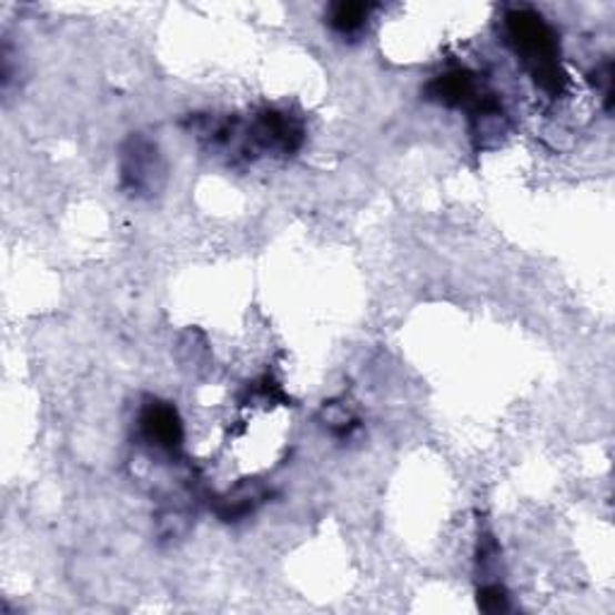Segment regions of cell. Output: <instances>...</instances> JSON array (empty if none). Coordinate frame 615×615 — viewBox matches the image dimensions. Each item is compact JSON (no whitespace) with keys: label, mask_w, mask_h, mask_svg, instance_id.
<instances>
[{"label":"cell","mask_w":615,"mask_h":615,"mask_svg":"<svg viewBox=\"0 0 615 615\" xmlns=\"http://www.w3.org/2000/svg\"><path fill=\"white\" fill-rule=\"evenodd\" d=\"M140 433L144 443L154 445L161 452H179L183 445V421L169 402L150 400L140 412Z\"/></svg>","instance_id":"3957f363"},{"label":"cell","mask_w":615,"mask_h":615,"mask_svg":"<svg viewBox=\"0 0 615 615\" xmlns=\"http://www.w3.org/2000/svg\"><path fill=\"white\" fill-rule=\"evenodd\" d=\"M505 37L536 87L548 97H561L567 87L561 41L544 14L532 8H512L505 14Z\"/></svg>","instance_id":"6da1fadb"},{"label":"cell","mask_w":615,"mask_h":615,"mask_svg":"<svg viewBox=\"0 0 615 615\" xmlns=\"http://www.w3.org/2000/svg\"><path fill=\"white\" fill-rule=\"evenodd\" d=\"M478 606L486 613H501L507 608V592L501 584H488L478 592Z\"/></svg>","instance_id":"5b68a950"},{"label":"cell","mask_w":615,"mask_h":615,"mask_svg":"<svg viewBox=\"0 0 615 615\" xmlns=\"http://www.w3.org/2000/svg\"><path fill=\"white\" fill-rule=\"evenodd\" d=\"M596 84H598V90H602V97L606 101V111H611V99H613V65L611 61H606L602 68H596Z\"/></svg>","instance_id":"8992f818"},{"label":"cell","mask_w":615,"mask_h":615,"mask_svg":"<svg viewBox=\"0 0 615 615\" xmlns=\"http://www.w3.org/2000/svg\"><path fill=\"white\" fill-rule=\"evenodd\" d=\"M375 6L371 3H334L327 10V24L340 37H359L369 24Z\"/></svg>","instance_id":"277c9868"},{"label":"cell","mask_w":615,"mask_h":615,"mask_svg":"<svg viewBox=\"0 0 615 615\" xmlns=\"http://www.w3.org/2000/svg\"><path fill=\"white\" fill-rule=\"evenodd\" d=\"M167 183V164L157 142L133 133L121 148V188L130 198H154Z\"/></svg>","instance_id":"7a4b0ae2"}]
</instances>
